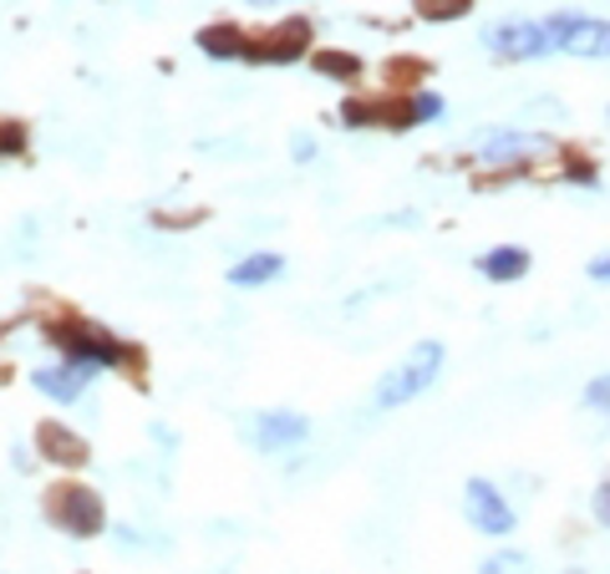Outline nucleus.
Segmentation results:
<instances>
[{"instance_id": "nucleus-13", "label": "nucleus", "mask_w": 610, "mask_h": 574, "mask_svg": "<svg viewBox=\"0 0 610 574\" xmlns=\"http://www.w3.org/2000/svg\"><path fill=\"white\" fill-rule=\"evenodd\" d=\"M524 270H529L524 250H493L489 260H483V275H493V280H514V275H524Z\"/></svg>"}, {"instance_id": "nucleus-18", "label": "nucleus", "mask_w": 610, "mask_h": 574, "mask_svg": "<svg viewBox=\"0 0 610 574\" xmlns=\"http://www.w3.org/2000/svg\"><path fill=\"white\" fill-rule=\"evenodd\" d=\"M596 514H600V518H606V524H610V483H606V489L596 493Z\"/></svg>"}, {"instance_id": "nucleus-9", "label": "nucleus", "mask_w": 610, "mask_h": 574, "mask_svg": "<svg viewBox=\"0 0 610 574\" xmlns=\"http://www.w3.org/2000/svg\"><path fill=\"white\" fill-rule=\"evenodd\" d=\"M306 417H296V412H264L260 417V447L264 453H280V447L290 443H306Z\"/></svg>"}, {"instance_id": "nucleus-20", "label": "nucleus", "mask_w": 610, "mask_h": 574, "mask_svg": "<svg viewBox=\"0 0 610 574\" xmlns=\"http://www.w3.org/2000/svg\"><path fill=\"white\" fill-rule=\"evenodd\" d=\"M254 6H276V0H254Z\"/></svg>"}, {"instance_id": "nucleus-8", "label": "nucleus", "mask_w": 610, "mask_h": 574, "mask_svg": "<svg viewBox=\"0 0 610 574\" xmlns=\"http://www.w3.org/2000/svg\"><path fill=\"white\" fill-rule=\"evenodd\" d=\"M92 382V361H67V366H51V371H37V386L47 396H61V402H72L82 386Z\"/></svg>"}, {"instance_id": "nucleus-15", "label": "nucleus", "mask_w": 610, "mask_h": 574, "mask_svg": "<svg viewBox=\"0 0 610 574\" xmlns=\"http://www.w3.org/2000/svg\"><path fill=\"white\" fill-rule=\"evenodd\" d=\"M316 72H326V77H357V57H336V51H321V57H316Z\"/></svg>"}, {"instance_id": "nucleus-2", "label": "nucleus", "mask_w": 610, "mask_h": 574, "mask_svg": "<svg viewBox=\"0 0 610 574\" xmlns=\"http://www.w3.org/2000/svg\"><path fill=\"white\" fill-rule=\"evenodd\" d=\"M574 16H554V21H514V26H493L489 51L499 57H544V51H564V37H570Z\"/></svg>"}, {"instance_id": "nucleus-21", "label": "nucleus", "mask_w": 610, "mask_h": 574, "mask_svg": "<svg viewBox=\"0 0 610 574\" xmlns=\"http://www.w3.org/2000/svg\"><path fill=\"white\" fill-rule=\"evenodd\" d=\"M564 574H580V570H564Z\"/></svg>"}, {"instance_id": "nucleus-16", "label": "nucleus", "mask_w": 610, "mask_h": 574, "mask_svg": "<svg viewBox=\"0 0 610 574\" xmlns=\"http://www.w3.org/2000/svg\"><path fill=\"white\" fill-rule=\"evenodd\" d=\"M483 574H529V560L524 554H493V560H483Z\"/></svg>"}, {"instance_id": "nucleus-14", "label": "nucleus", "mask_w": 610, "mask_h": 574, "mask_svg": "<svg viewBox=\"0 0 610 574\" xmlns=\"http://www.w3.org/2000/svg\"><path fill=\"white\" fill-rule=\"evenodd\" d=\"M473 0H418V11L428 16V21H453V16H463Z\"/></svg>"}, {"instance_id": "nucleus-12", "label": "nucleus", "mask_w": 610, "mask_h": 574, "mask_svg": "<svg viewBox=\"0 0 610 574\" xmlns=\"http://www.w3.org/2000/svg\"><path fill=\"white\" fill-rule=\"evenodd\" d=\"M270 275H280V254H250V260H240L229 270L234 285H260V280H270Z\"/></svg>"}, {"instance_id": "nucleus-10", "label": "nucleus", "mask_w": 610, "mask_h": 574, "mask_svg": "<svg viewBox=\"0 0 610 574\" xmlns=\"http://www.w3.org/2000/svg\"><path fill=\"white\" fill-rule=\"evenodd\" d=\"M564 51H574V57H610V26L606 21H570Z\"/></svg>"}, {"instance_id": "nucleus-7", "label": "nucleus", "mask_w": 610, "mask_h": 574, "mask_svg": "<svg viewBox=\"0 0 610 574\" xmlns=\"http://www.w3.org/2000/svg\"><path fill=\"white\" fill-rule=\"evenodd\" d=\"M306 47H311V26L300 21V16H290L280 31H270V37L260 41V57L264 61H296Z\"/></svg>"}, {"instance_id": "nucleus-1", "label": "nucleus", "mask_w": 610, "mask_h": 574, "mask_svg": "<svg viewBox=\"0 0 610 574\" xmlns=\"http://www.w3.org/2000/svg\"><path fill=\"white\" fill-rule=\"evenodd\" d=\"M438 366H443V346H438V341H418V346L407 351L402 366L382 376L377 407H402V402H412L418 392H428V386L438 382Z\"/></svg>"}, {"instance_id": "nucleus-5", "label": "nucleus", "mask_w": 610, "mask_h": 574, "mask_svg": "<svg viewBox=\"0 0 610 574\" xmlns=\"http://www.w3.org/2000/svg\"><path fill=\"white\" fill-rule=\"evenodd\" d=\"M51 341H61V346L72 351V361H92V366L122 361V346L108 331H97V325H67V331H51Z\"/></svg>"}, {"instance_id": "nucleus-11", "label": "nucleus", "mask_w": 610, "mask_h": 574, "mask_svg": "<svg viewBox=\"0 0 610 574\" xmlns=\"http://www.w3.org/2000/svg\"><path fill=\"white\" fill-rule=\"evenodd\" d=\"M199 47L209 51V57H250V51H244V37L234 31V26H203Z\"/></svg>"}, {"instance_id": "nucleus-4", "label": "nucleus", "mask_w": 610, "mask_h": 574, "mask_svg": "<svg viewBox=\"0 0 610 574\" xmlns=\"http://www.w3.org/2000/svg\"><path fill=\"white\" fill-rule=\"evenodd\" d=\"M463 508H468V518H473V528L479 534H509L514 528V508L493 493V483H483V479H473L463 489Z\"/></svg>"}, {"instance_id": "nucleus-19", "label": "nucleus", "mask_w": 610, "mask_h": 574, "mask_svg": "<svg viewBox=\"0 0 610 574\" xmlns=\"http://www.w3.org/2000/svg\"><path fill=\"white\" fill-rule=\"evenodd\" d=\"M590 275H596V280H610V254H600V260L590 264Z\"/></svg>"}, {"instance_id": "nucleus-17", "label": "nucleus", "mask_w": 610, "mask_h": 574, "mask_svg": "<svg viewBox=\"0 0 610 574\" xmlns=\"http://www.w3.org/2000/svg\"><path fill=\"white\" fill-rule=\"evenodd\" d=\"M586 402L596 412H610V376H596V382L586 386Z\"/></svg>"}, {"instance_id": "nucleus-6", "label": "nucleus", "mask_w": 610, "mask_h": 574, "mask_svg": "<svg viewBox=\"0 0 610 574\" xmlns=\"http://www.w3.org/2000/svg\"><path fill=\"white\" fill-rule=\"evenodd\" d=\"M37 443H41V453H47L51 463H67V467H82L87 463V443L77 437V432L61 427V422H41Z\"/></svg>"}, {"instance_id": "nucleus-3", "label": "nucleus", "mask_w": 610, "mask_h": 574, "mask_svg": "<svg viewBox=\"0 0 610 574\" xmlns=\"http://www.w3.org/2000/svg\"><path fill=\"white\" fill-rule=\"evenodd\" d=\"M51 518H57L67 534L77 538H92L97 528H102V499H97L92 489H77V483H67V489H51Z\"/></svg>"}]
</instances>
